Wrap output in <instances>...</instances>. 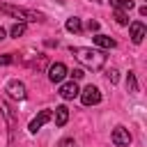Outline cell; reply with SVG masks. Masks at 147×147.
Instances as JSON below:
<instances>
[{"instance_id": "7", "label": "cell", "mask_w": 147, "mask_h": 147, "mask_svg": "<svg viewBox=\"0 0 147 147\" xmlns=\"http://www.w3.org/2000/svg\"><path fill=\"white\" fill-rule=\"evenodd\" d=\"M7 92H9V96L21 99V101L28 96V90H25V85H23L21 80H9V83H7Z\"/></svg>"}, {"instance_id": "3", "label": "cell", "mask_w": 147, "mask_h": 147, "mask_svg": "<svg viewBox=\"0 0 147 147\" xmlns=\"http://www.w3.org/2000/svg\"><path fill=\"white\" fill-rule=\"evenodd\" d=\"M78 96H80L83 106H96V103L101 101V92H99L96 85H87V87H83Z\"/></svg>"}, {"instance_id": "12", "label": "cell", "mask_w": 147, "mask_h": 147, "mask_svg": "<svg viewBox=\"0 0 147 147\" xmlns=\"http://www.w3.org/2000/svg\"><path fill=\"white\" fill-rule=\"evenodd\" d=\"M53 117H55V126H64L67 119H69V108L67 106H57L55 113H53Z\"/></svg>"}, {"instance_id": "9", "label": "cell", "mask_w": 147, "mask_h": 147, "mask_svg": "<svg viewBox=\"0 0 147 147\" xmlns=\"http://www.w3.org/2000/svg\"><path fill=\"white\" fill-rule=\"evenodd\" d=\"M51 119H53V113H51V110H41V113L30 122V133H37V131H39L46 122H51Z\"/></svg>"}, {"instance_id": "2", "label": "cell", "mask_w": 147, "mask_h": 147, "mask_svg": "<svg viewBox=\"0 0 147 147\" xmlns=\"http://www.w3.org/2000/svg\"><path fill=\"white\" fill-rule=\"evenodd\" d=\"M0 11L16 18L18 23H28V21H44V16L39 11H30V9H23V7H11V5H0Z\"/></svg>"}, {"instance_id": "5", "label": "cell", "mask_w": 147, "mask_h": 147, "mask_svg": "<svg viewBox=\"0 0 147 147\" xmlns=\"http://www.w3.org/2000/svg\"><path fill=\"white\" fill-rule=\"evenodd\" d=\"M67 74H69V69H67V64H62V62H55V64L48 67V80H51V83H62V80L67 78Z\"/></svg>"}, {"instance_id": "16", "label": "cell", "mask_w": 147, "mask_h": 147, "mask_svg": "<svg viewBox=\"0 0 147 147\" xmlns=\"http://www.w3.org/2000/svg\"><path fill=\"white\" fill-rule=\"evenodd\" d=\"M115 21H117L119 25H129V11H119V9H115Z\"/></svg>"}, {"instance_id": "23", "label": "cell", "mask_w": 147, "mask_h": 147, "mask_svg": "<svg viewBox=\"0 0 147 147\" xmlns=\"http://www.w3.org/2000/svg\"><path fill=\"white\" fill-rule=\"evenodd\" d=\"M5 34H7V32H5V28H2V25H0V41H2V39H5Z\"/></svg>"}, {"instance_id": "8", "label": "cell", "mask_w": 147, "mask_h": 147, "mask_svg": "<svg viewBox=\"0 0 147 147\" xmlns=\"http://www.w3.org/2000/svg\"><path fill=\"white\" fill-rule=\"evenodd\" d=\"M78 94H80V90H78L76 80H69V83H62V85H60V96H62V99L71 101V99H76Z\"/></svg>"}, {"instance_id": "19", "label": "cell", "mask_w": 147, "mask_h": 147, "mask_svg": "<svg viewBox=\"0 0 147 147\" xmlns=\"http://www.w3.org/2000/svg\"><path fill=\"white\" fill-rule=\"evenodd\" d=\"M57 147H76V140L74 138H64V140H60Z\"/></svg>"}, {"instance_id": "13", "label": "cell", "mask_w": 147, "mask_h": 147, "mask_svg": "<svg viewBox=\"0 0 147 147\" xmlns=\"http://www.w3.org/2000/svg\"><path fill=\"white\" fill-rule=\"evenodd\" d=\"M67 30L74 32V34H80V32H83V23H80V18H76V16L67 18Z\"/></svg>"}, {"instance_id": "21", "label": "cell", "mask_w": 147, "mask_h": 147, "mask_svg": "<svg viewBox=\"0 0 147 147\" xmlns=\"http://www.w3.org/2000/svg\"><path fill=\"white\" fill-rule=\"evenodd\" d=\"M87 30L90 32H96L99 30V21H87Z\"/></svg>"}, {"instance_id": "17", "label": "cell", "mask_w": 147, "mask_h": 147, "mask_svg": "<svg viewBox=\"0 0 147 147\" xmlns=\"http://www.w3.org/2000/svg\"><path fill=\"white\" fill-rule=\"evenodd\" d=\"M23 32H25V23H14V25H11V30H9V34H11V37H21Z\"/></svg>"}, {"instance_id": "6", "label": "cell", "mask_w": 147, "mask_h": 147, "mask_svg": "<svg viewBox=\"0 0 147 147\" xmlns=\"http://www.w3.org/2000/svg\"><path fill=\"white\" fill-rule=\"evenodd\" d=\"M129 30H131V41H133V44H142L145 34H147L145 23H142V21H133V23H129Z\"/></svg>"}, {"instance_id": "11", "label": "cell", "mask_w": 147, "mask_h": 147, "mask_svg": "<svg viewBox=\"0 0 147 147\" xmlns=\"http://www.w3.org/2000/svg\"><path fill=\"white\" fill-rule=\"evenodd\" d=\"M0 108H2V115L7 117V124H9V133L14 136V129H16V117H14V113H11V108H9V103H7V101H0Z\"/></svg>"}, {"instance_id": "4", "label": "cell", "mask_w": 147, "mask_h": 147, "mask_svg": "<svg viewBox=\"0 0 147 147\" xmlns=\"http://www.w3.org/2000/svg\"><path fill=\"white\" fill-rule=\"evenodd\" d=\"M110 140H113L115 147H129V145H131V133H129V129H124V126H115Z\"/></svg>"}, {"instance_id": "22", "label": "cell", "mask_w": 147, "mask_h": 147, "mask_svg": "<svg viewBox=\"0 0 147 147\" xmlns=\"http://www.w3.org/2000/svg\"><path fill=\"white\" fill-rule=\"evenodd\" d=\"M11 62H14L11 55H0V64H11Z\"/></svg>"}, {"instance_id": "20", "label": "cell", "mask_w": 147, "mask_h": 147, "mask_svg": "<svg viewBox=\"0 0 147 147\" xmlns=\"http://www.w3.org/2000/svg\"><path fill=\"white\" fill-rule=\"evenodd\" d=\"M69 74H71V78H74V80H80V78L85 76V74H83V69H74V71H69Z\"/></svg>"}, {"instance_id": "15", "label": "cell", "mask_w": 147, "mask_h": 147, "mask_svg": "<svg viewBox=\"0 0 147 147\" xmlns=\"http://www.w3.org/2000/svg\"><path fill=\"white\" fill-rule=\"evenodd\" d=\"M126 87H129V92H138V80H136L133 71H129V76H126Z\"/></svg>"}, {"instance_id": "14", "label": "cell", "mask_w": 147, "mask_h": 147, "mask_svg": "<svg viewBox=\"0 0 147 147\" xmlns=\"http://www.w3.org/2000/svg\"><path fill=\"white\" fill-rule=\"evenodd\" d=\"M113 9H119V11H131L133 9V0H110Z\"/></svg>"}, {"instance_id": "18", "label": "cell", "mask_w": 147, "mask_h": 147, "mask_svg": "<svg viewBox=\"0 0 147 147\" xmlns=\"http://www.w3.org/2000/svg\"><path fill=\"white\" fill-rule=\"evenodd\" d=\"M106 76H108V80H110V83H117V78H119V71H117V69H110Z\"/></svg>"}, {"instance_id": "10", "label": "cell", "mask_w": 147, "mask_h": 147, "mask_svg": "<svg viewBox=\"0 0 147 147\" xmlns=\"http://www.w3.org/2000/svg\"><path fill=\"white\" fill-rule=\"evenodd\" d=\"M92 41H94L99 48H106V51L117 46V41H115L113 37H108V34H94V37H92Z\"/></svg>"}, {"instance_id": "1", "label": "cell", "mask_w": 147, "mask_h": 147, "mask_svg": "<svg viewBox=\"0 0 147 147\" xmlns=\"http://www.w3.org/2000/svg\"><path fill=\"white\" fill-rule=\"evenodd\" d=\"M71 55H74L80 64H85L87 69H92V71H96V69H101V67L106 64V53H103V51H96V48L76 46V48H71Z\"/></svg>"}]
</instances>
